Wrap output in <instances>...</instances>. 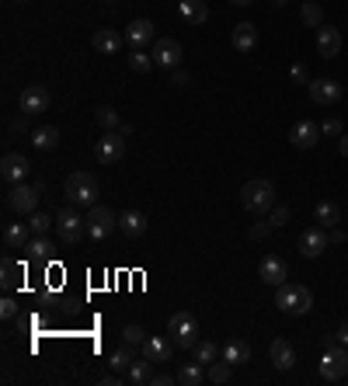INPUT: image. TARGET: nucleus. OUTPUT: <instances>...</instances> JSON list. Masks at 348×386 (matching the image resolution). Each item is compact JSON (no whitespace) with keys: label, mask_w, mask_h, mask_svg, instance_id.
Returning <instances> with one entry per match:
<instances>
[{"label":"nucleus","mask_w":348,"mask_h":386,"mask_svg":"<svg viewBox=\"0 0 348 386\" xmlns=\"http://www.w3.org/2000/svg\"><path fill=\"white\" fill-rule=\"evenodd\" d=\"M275 306L289 317H303L313 310V292L306 285H292V282H282L275 285Z\"/></svg>","instance_id":"nucleus-1"},{"label":"nucleus","mask_w":348,"mask_h":386,"mask_svg":"<svg viewBox=\"0 0 348 386\" xmlns=\"http://www.w3.org/2000/svg\"><path fill=\"white\" fill-rule=\"evenodd\" d=\"M240 202H244V209H247L251 216L272 212V205H275V188H272V181H265V178L247 181V185L240 188Z\"/></svg>","instance_id":"nucleus-2"},{"label":"nucleus","mask_w":348,"mask_h":386,"mask_svg":"<svg viewBox=\"0 0 348 386\" xmlns=\"http://www.w3.org/2000/svg\"><path fill=\"white\" fill-rule=\"evenodd\" d=\"M63 195H67L70 205H94L98 195H101V188H98L94 174H88V171H74V174L67 178V185H63Z\"/></svg>","instance_id":"nucleus-3"},{"label":"nucleus","mask_w":348,"mask_h":386,"mask_svg":"<svg viewBox=\"0 0 348 386\" xmlns=\"http://www.w3.org/2000/svg\"><path fill=\"white\" fill-rule=\"evenodd\" d=\"M320 376L327 383L348 379V344H327L320 355Z\"/></svg>","instance_id":"nucleus-4"},{"label":"nucleus","mask_w":348,"mask_h":386,"mask_svg":"<svg viewBox=\"0 0 348 386\" xmlns=\"http://www.w3.org/2000/svg\"><path fill=\"white\" fill-rule=\"evenodd\" d=\"M167 334H171V341L178 344V348H195L199 344V320L192 317V313H174L171 317V324H167Z\"/></svg>","instance_id":"nucleus-5"},{"label":"nucleus","mask_w":348,"mask_h":386,"mask_svg":"<svg viewBox=\"0 0 348 386\" xmlns=\"http://www.w3.org/2000/svg\"><path fill=\"white\" fill-rule=\"evenodd\" d=\"M39 199H42V185H11L8 192V209L22 212V216H32L39 209Z\"/></svg>","instance_id":"nucleus-6"},{"label":"nucleus","mask_w":348,"mask_h":386,"mask_svg":"<svg viewBox=\"0 0 348 386\" xmlns=\"http://www.w3.org/2000/svg\"><path fill=\"white\" fill-rule=\"evenodd\" d=\"M84 219H88V237L91 240H105L112 230H119V216L108 205H91V212Z\"/></svg>","instance_id":"nucleus-7"},{"label":"nucleus","mask_w":348,"mask_h":386,"mask_svg":"<svg viewBox=\"0 0 348 386\" xmlns=\"http://www.w3.org/2000/svg\"><path fill=\"white\" fill-rule=\"evenodd\" d=\"M94 157H98V164H119L122 157H126V136L115 129V133H105L98 143H94Z\"/></svg>","instance_id":"nucleus-8"},{"label":"nucleus","mask_w":348,"mask_h":386,"mask_svg":"<svg viewBox=\"0 0 348 386\" xmlns=\"http://www.w3.org/2000/svg\"><path fill=\"white\" fill-rule=\"evenodd\" d=\"M150 56H154V63H157L160 70H178V67H181L185 49H181V42H178V39H157V42H154V49H150Z\"/></svg>","instance_id":"nucleus-9"},{"label":"nucleus","mask_w":348,"mask_h":386,"mask_svg":"<svg viewBox=\"0 0 348 386\" xmlns=\"http://www.w3.org/2000/svg\"><path fill=\"white\" fill-rule=\"evenodd\" d=\"M56 233L63 244H77L88 233V219H81L74 209H63V212H56Z\"/></svg>","instance_id":"nucleus-10"},{"label":"nucleus","mask_w":348,"mask_h":386,"mask_svg":"<svg viewBox=\"0 0 348 386\" xmlns=\"http://www.w3.org/2000/svg\"><path fill=\"white\" fill-rule=\"evenodd\" d=\"M18 112L22 115H42V112H49V91L42 84H28L22 91V98H18Z\"/></svg>","instance_id":"nucleus-11"},{"label":"nucleus","mask_w":348,"mask_h":386,"mask_svg":"<svg viewBox=\"0 0 348 386\" xmlns=\"http://www.w3.org/2000/svg\"><path fill=\"white\" fill-rule=\"evenodd\" d=\"M32 164L25 153H4V160H0V178H4L8 185H22L28 178Z\"/></svg>","instance_id":"nucleus-12"},{"label":"nucleus","mask_w":348,"mask_h":386,"mask_svg":"<svg viewBox=\"0 0 348 386\" xmlns=\"http://www.w3.org/2000/svg\"><path fill=\"white\" fill-rule=\"evenodd\" d=\"M306 91H310V101H313V105H338V101H341V84L331 81V77L310 81Z\"/></svg>","instance_id":"nucleus-13"},{"label":"nucleus","mask_w":348,"mask_h":386,"mask_svg":"<svg viewBox=\"0 0 348 386\" xmlns=\"http://www.w3.org/2000/svg\"><path fill=\"white\" fill-rule=\"evenodd\" d=\"M258 278H261L265 285H282V282L289 278V265H285L282 258H275V254H265V258L258 261Z\"/></svg>","instance_id":"nucleus-14"},{"label":"nucleus","mask_w":348,"mask_h":386,"mask_svg":"<svg viewBox=\"0 0 348 386\" xmlns=\"http://www.w3.org/2000/svg\"><path fill=\"white\" fill-rule=\"evenodd\" d=\"M178 344L171 341V337H164V334H150L147 341H143V348H140V355L143 358H150L154 365H164L167 358H171V351H174Z\"/></svg>","instance_id":"nucleus-15"},{"label":"nucleus","mask_w":348,"mask_h":386,"mask_svg":"<svg viewBox=\"0 0 348 386\" xmlns=\"http://www.w3.org/2000/svg\"><path fill=\"white\" fill-rule=\"evenodd\" d=\"M327 244H331V240H327L324 226H310V230L299 233V244H296V247H299L303 258H320V254L327 251Z\"/></svg>","instance_id":"nucleus-16"},{"label":"nucleus","mask_w":348,"mask_h":386,"mask_svg":"<svg viewBox=\"0 0 348 386\" xmlns=\"http://www.w3.org/2000/svg\"><path fill=\"white\" fill-rule=\"evenodd\" d=\"M126 42H129L133 49H143V46L157 42L154 22H147V18H136V22H129V25H126Z\"/></svg>","instance_id":"nucleus-17"},{"label":"nucleus","mask_w":348,"mask_h":386,"mask_svg":"<svg viewBox=\"0 0 348 386\" xmlns=\"http://www.w3.org/2000/svg\"><path fill=\"white\" fill-rule=\"evenodd\" d=\"M317 136H320V126H313L310 119H299V122L289 129V143L299 146V150H313V146H317Z\"/></svg>","instance_id":"nucleus-18"},{"label":"nucleus","mask_w":348,"mask_h":386,"mask_svg":"<svg viewBox=\"0 0 348 386\" xmlns=\"http://www.w3.org/2000/svg\"><path fill=\"white\" fill-rule=\"evenodd\" d=\"M122 42H126V35H119L115 28H98V32L91 35V46H94V53H101V56H115V53L122 49Z\"/></svg>","instance_id":"nucleus-19"},{"label":"nucleus","mask_w":348,"mask_h":386,"mask_svg":"<svg viewBox=\"0 0 348 386\" xmlns=\"http://www.w3.org/2000/svg\"><path fill=\"white\" fill-rule=\"evenodd\" d=\"M268 358H272V365H275V369L289 372V369L296 365V348H292L285 337H275V341L268 344Z\"/></svg>","instance_id":"nucleus-20"},{"label":"nucleus","mask_w":348,"mask_h":386,"mask_svg":"<svg viewBox=\"0 0 348 386\" xmlns=\"http://www.w3.org/2000/svg\"><path fill=\"white\" fill-rule=\"evenodd\" d=\"M317 53H320L324 60H334V56L341 53V32L331 28V25H320V28H317Z\"/></svg>","instance_id":"nucleus-21"},{"label":"nucleus","mask_w":348,"mask_h":386,"mask_svg":"<svg viewBox=\"0 0 348 386\" xmlns=\"http://www.w3.org/2000/svg\"><path fill=\"white\" fill-rule=\"evenodd\" d=\"M32 240V226L28 223H8L4 226V247L8 251H25Z\"/></svg>","instance_id":"nucleus-22"},{"label":"nucleus","mask_w":348,"mask_h":386,"mask_svg":"<svg viewBox=\"0 0 348 386\" xmlns=\"http://www.w3.org/2000/svg\"><path fill=\"white\" fill-rule=\"evenodd\" d=\"M25 278V265L15 261V258H4V265H0V285H4V292H15Z\"/></svg>","instance_id":"nucleus-23"},{"label":"nucleus","mask_w":348,"mask_h":386,"mask_svg":"<svg viewBox=\"0 0 348 386\" xmlns=\"http://www.w3.org/2000/svg\"><path fill=\"white\" fill-rule=\"evenodd\" d=\"M230 42H233V49H237V53H251V49L258 46V28H254L251 22H240V25H233Z\"/></svg>","instance_id":"nucleus-24"},{"label":"nucleus","mask_w":348,"mask_h":386,"mask_svg":"<svg viewBox=\"0 0 348 386\" xmlns=\"http://www.w3.org/2000/svg\"><path fill=\"white\" fill-rule=\"evenodd\" d=\"M147 226H150V219L140 212V209H129L126 216H119V230L133 240V237H143L147 233Z\"/></svg>","instance_id":"nucleus-25"},{"label":"nucleus","mask_w":348,"mask_h":386,"mask_svg":"<svg viewBox=\"0 0 348 386\" xmlns=\"http://www.w3.org/2000/svg\"><path fill=\"white\" fill-rule=\"evenodd\" d=\"M178 11H181V18H185L188 25H206V22H209V8H206V0H181Z\"/></svg>","instance_id":"nucleus-26"},{"label":"nucleus","mask_w":348,"mask_h":386,"mask_svg":"<svg viewBox=\"0 0 348 386\" xmlns=\"http://www.w3.org/2000/svg\"><path fill=\"white\" fill-rule=\"evenodd\" d=\"M223 362H230V365H244V362H251V344L240 341V337H230V341L223 344Z\"/></svg>","instance_id":"nucleus-27"},{"label":"nucleus","mask_w":348,"mask_h":386,"mask_svg":"<svg viewBox=\"0 0 348 386\" xmlns=\"http://www.w3.org/2000/svg\"><path fill=\"white\" fill-rule=\"evenodd\" d=\"M313 219H317L320 226L334 230V226L341 223V209H338L334 202H317V209H313Z\"/></svg>","instance_id":"nucleus-28"},{"label":"nucleus","mask_w":348,"mask_h":386,"mask_svg":"<svg viewBox=\"0 0 348 386\" xmlns=\"http://www.w3.org/2000/svg\"><path fill=\"white\" fill-rule=\"evenodd\" d=\"M150 365H154V362L140 355V358H136V362L126 369V383H129V386H143V383L150 379Z\"/></svg>","instance_id":"nucleus-29"},{"label":"nucleus","mask_w":348,"mask_h":386,"mask_svg":"<svg viewBox=\"0 0 348 386\" xmlns=\"http://www.w3.org/2000/svg\"><path fill=\"white\" fill-rule=\"evenodd\" d=\"M133 362H136V358H133V344H122V348H115V351L108 355L112 372H122V376H126V369H129Z\"/></svg>","instance_id":"nucleus-30"},{"label":"nucleus","mask_w":348,"mask_h":386,"mask_svg":"<svg viewBox=\"0 0 348 386\" xmlns=\"http://www.w3.org/2000/svg\"><path fill=\"white\" fill-rule=\"evenodd\" d=\"M94 122H98L105 133H115V129L122 126V119H119V112H115L112 105H101V108L94 112Z\"/></svg>","instance_id":"nucleus-31"},{"label":"nucleus","mask_w":348,"mask_h":386,"mask_svg":"<svg viewBox=\"0 0 348 386\" xmlns=\"http://www.w3.org/2000/svg\"><path fill=\"white\" fill-rule=\"evenodd\" d=\"M192 351H195V362L202 365H213L216 358H223V348H216V341H199Z\"/></svg>","instance_id":"nucleus-32"},{"label":"nucleus","mask_w":348,"mask_h":386,"mask_svg":"<svg viewBox=\"0 0 348 386\" xmlns=\"http://www.w3.org/2000/svg\"><path fill=\"white\" fill-rule=\"evenodd\" d=\"M202 379H206L202 362H188V365H181V369H178V383H181V386H199Z\"/></svg>","instance_id":"nucleus-33"},{"label":"nucleus","mask_w":348,"mask_h":386,"mask_svg":"<svg viewBox=\"0 0 348 386\" xmlns=\"http://www.w3.org/2000/svg\"><path fill=\"white\" fill-rule=\"evenodd\" d=\"M299 18H303V25H310V28H320V25H327V22H324V8L317 4V0H306V4H303V11H299Z\"/></svg>","instance_id":"nucleus-34"},{"label":"nucleus","mask_w":348,"mask_h":386,"mask_svg":"<svg viewBox=\"0 0 348 386\" xmlns=\"http://www.w3.org/2000/svg\"><path fill=\"white\" fill-rule=\"evenodd\" d=\"M32 143H35L39 150H53V146L60 143V129H56V126H49V129H35V133H32Z\"/></svg>","instance_id":"nucleus-35"},{"label":"nucleus","mask_w":348,"mask_h":386,"mask_svg":"<svg viewBox=\"0 0 348 386\" xmlns=\"http://www.w3.org/2000/svg\"><path fill=\"white\" fill-rule=\"evenodd\" d=\"M157 63H154V56L150 53H143V49H133V56H129V70L133 74H150Z\"/></svg>","instance_id":"nucleus-36"},{"label":"nucleus","mask_w":348,"mask_h":386,"mask_svg":"<svg viewBox=\"0 0 348 386\" xmlns=\"http://www.w3.org/2000/svg\"><path fill=\"white\" fill-rule=\"evenodd\" d=\"M28 226H32V233H35V237H46V233H49V226H56V216L49 219V212H32Z\"/></svg>","instance_id":"nucleus-37"},{"label":"nucleus","mask_w":348,"mask_h":386,"mask_svg":"<svg viewBox=\"0 0 348 386\" xmlns=\"http://www.w3.org/2000/svg\"><path fill=\"white\" fill-rule=\"evenodd\" d=\"M230 369H233L230 362H223V358H216V362L209 365V372H206V379H209V383H226V379H230Z\"/></svg>","instance_id":"nucleus-38"},{"label":"nucleus","mask_w":348,"mask_h":386,"mask_svg":"<svg viewBox=\"0 0 348 386\" xmlns=\"http://www.w3.org/2000/svg\"><path fill=\"white\" fill-rule=\"evenodd\" d=\"M147 337H150V334H147L140 324H129V327L122 330V341H126V344H133V348H143V341H147Z\"/></svg>","instance_id":"nucleus-39"},{"label":"nucleus","mask_w":348,"mask_h":386,"mask_svg":"<svg viewBox=\"0 0 348 386\" xmlns=\"http://www.w3.org/2000/svg\"><path fill=\"white\" fill-rule=\"evenodd\" d=\"M49 251H53V244H49L46 237H35V240H28V254H32L35 261H46V258H49Z\"/></svg>","instance_id":"nucleus-40"},{"label":"nucleus","mask_w":348,"mask_h":386,"mask_svg":"<svg viewBox=\"0 0 348 386\" xmlns=\"http://www.w3.org/2000/svg\"><path fill=\"white\" fill-rule=\"evenodd\" d=\"M289 216H292V212H289V205H272V219H268V223H272V226H285V223H289Z\"/></svg>","instance_id":"nucleus-41"},{"label":"nucleus","mask_w":348,"mask_h":386,"mask_svg":"<svg viewBox=\"0 0 348 386\" xmlns=\"http://www.w3.org/2000/svg\"><path fill=\"white\" fill-rule=\"evenodd\" d=\"M0 317H4V320H15V317H18V303H15L11 296L0 299Z\"/></svg>","instance_id":"nucleus-42"},{"label":"nucleus","mask_w":348,"mask_h":386,"mask_svg":"<svg viewBox=\"0 0 348 386\" xmlns=\"http://www.w3.org/2000/svg\"><path fill=\"white\" fill-rule=\"evenodd\" d=\"M320 133H324V136H341V133H345V126H341L338 119H324V126H320Z\"/></svg>","instance_id":"nucleus-43"},{"label":"nucleus","mask_w":348,"mask_h":386,"mask_svg":"<svg viewBox=\"0 0 348 386\" xmlns=\"http://www.w3.org/2000/svg\"><path fill=\"white\" fill-rule=\"evenodd\" d=\"M167 383H178V376H167V372H150V379H147V386H167Z\"/></svg>","instance_id":"nucleus-44"},{"label":"nucleus","mask_w":348,"mask_h":386,"mask_svg":"<svg viewBox=\"0 0 348 386\" xmlns=\"http://www.w3.org/2000/svg\"><path fill=\"white\" fill-rule=\"evenodd\" d=\"M289 77H292L296 84H310V74H306V67H303V63H296V67L289 70Z\"/></svg>","instance_id":"nucleus-45"},{"label":"nucleus","mask_w":348,"mask_h":386,"mask_svg":"<svg viewBox=\"0 0 348 386\" xmlns=\"http://www.w3.org/2000/svg\"><path fill=\"white\" fill-rule=\"evenodd\" d=\"M171 84H174V87H188V84H192V77H188L185 70H171Z\"/></svg>","instance_id":"nucleus-46"},{"label":"nucleus","mask_w":348,"mask_h":386,"mask_svg":"<svg viewBox=\"0 0 348 386\" xmlns=\"http://www.w3.org/2000/svg\"><path fill=\"white\" fill-rule=\"evenodd\" d=\"M268 230H272V223H258V226H251V230H247V237H251V240H261Z\"/></svg>","instance_id":"nucleus-47"},{"label":"nucleus","mask_w":348,"mask_h":386,"mask_svg":"<svg viewBox=\"0 0 348 386\" xmlns=\"http://www.w3.org/2000/svg\"><path fill=\"white\" fill-rule=\"evenodd\" d=\"M11 129H15V133H28V115H18V119L11 122Z\"/></svg>","instance_id":"nucleus-48"},{"label":"nucleus","mask_w":348,"mask_h":386,"mask_svg":"<svg viewBox=\"0 0 348 386\" xmlns=\"http://www.w3.org/2000/svg\"><path fill=\"white\" fill-rule=\"evenodd\" d=\"M334 334H338V341H341V344H348V320H345V324H341Z\"/></svg>","instance_id":"nucleus-49"},{"label":"nucleus","mask_w":348,"mask_h":386,"mask_svg":"<svg viewBox=\"0 0 348 386\" xmlns=\"http://www.w3.org/2000/svg\"><path fill=\"white\" fill-rule=\"evenodd\" d=\"M338 150H341V157H348V133H341V140H338Z\"/></svg>","instance_id":"nucleus-50"},{"label":"nucleus","mask_w":348,"mask_h":386,"mask_svg":"<svg viewBox=\"0 0 348 386\" xmlns=\"http://www.w3.org/2000/svg\"><path fill=\"white\" fill-rule=\"evenodd\" d=\"M327 240H331V244H345V233H341V230H331V237H327Z\"/></svg>","instance_id":"nucleus-51"},{"label":"nucleus","mask_w":348,"mask_h":386,"mask_svg":"<svg viewBox=\"0 0 348 386\" xmlns=\"http://www.w3.org/2000/svg\"><path fill=\"white\" fill-rule=\"evenodd\" d=\"M230 4H233V8H251L254 0H230Z\"/></svg>","instance_id":"nucleus-52"},{"label":"nucleus","mask_w":348,"mask_h":386,"mask_svg":"<svg viewBox=\"0 0 348 386\" xmlns=\"http://www.w3.org/2000/svg\"><path fill=\"white\" fill-rule=\"evenodd\" d=\"M272 4H275V8H285V4H289V0H272Z\"/></svg>","instance_id":"nucleus-53"},{"label":"nucleus","mask_w":348,"mask_h":386,"mask_svg":"<svg viewBox=\"0 0 348 386\" xmlns=\"http://www.w3.org/2000/svg\"><path fill=\"white\" fill-rule=\"evenodd\" d=\"M18 4H28V0H18Z\"/></svg>","instance_id":"nucleus-54"}]
</instances>
